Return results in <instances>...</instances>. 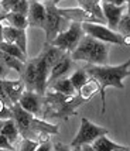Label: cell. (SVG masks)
I'll list each match as a JSON object with an SVG mask.
<instances>
[{
	"mask_svg": "<svg viewBox=\"0 0 130 151\" xmlns=\"http://www.w3.org/2000/svg\"><path fill=\"white\" fill-rule=\"evenodd\" d=\"M84 69L89 78L95 79L99 83V93L102 99V112H105L106 106V89L108 88H116L124 89L123 81L130 76V59L124 61L120 65H91L85 64Z\"/></svg>",
	"mask_w": 130,
	"mask_h": 151,
	"instance_id": "cell-1",
	"label": "cell"
},
{
	"mask_svg": "<svg viewBox=\"0 0 130 151\" xmlns=\"http://www.w3.org/2000/svg\"><path fill=\"white\" fill-rule=\"evenodd\" d=\"M85 102L75 96H65L58 92H54L51 89H47L46 93L41 96V114L40 119L43 120H51V119H59L66 122L72 114L77 113V109H79Z\"/></svg>",
	"mask_w": 130,
	"mask_h": 151,
	"instance_id": "cell-2",
	"label": "cell"
},
{
	"mask_svg": "<svg viewBox=\"0 0 130 151\" xmlns=\"http://www.w3.org/2000/svg\"><path fill=\"white\" fill-rule=\"evenodd\" d=\"M74 62H85L91 65H108L109 45L85 34L77 48L69 54Z\"/></svg>",
	"mask_w": 130,
	"mask_h": 151,
	"instance_id": "cell-3",
	"label": "cell"
},
{
	"mask_svg": "<svg viewBox=\"0 0 130 151\" xmlns=\"http://www.w3.org/2000/svg\"><path fill=\"white\" fill-rule=\"evenodd\" d=\"M82 30L86 35H89L92 38L102 41L105 44H117V45H129L130 37H123L117 31H113L110 28L99 24V23H82Z\"/></svg>",
	"mask_w": 130,
	"mask_h": 151,
	"instance_id": "cell-4",
	"label": "cell"
},
{
	"mask_svg": "<svg viewBox=\"0 0 130 151\" xmlns=\"http://www.w3.org/2000/svg\"><path fill=\"white\" fill-rule=\"evenodd\" d=\"M84 35L85 33L82 30L81 23H72L71 21L68 24V28L65 31H61L50 44L59 48V50H62V51H65L66 54H71L77 48V45L79 44V41L82 40Z\"/></svg>",
	"mask_w": 130,
	"mask_h": 151,
	"instance_id": "cell-5",
	"label": "cell"
},
{
	"mask_svg": "<svg viewBox=\"0 0 130 151\" xmlns=\"http://www.w3.org/2000/svg\"><path fill=\"white\" fill-rule=\"evenodd\" d=\"M109 129L102 127V126H98L95 123H92L89 119L82 117L81 119V126H79V130L77 133V136L74 137L71 143V147H82L85 144H92L98 137L100 136H108Z\"/></svg>",
	"mask_w": 130,
	"mask_h": 151,
	"instance_id": "cell-6",
	"label": "cell"
},
{
	"mask_svg": "<svg viewBox=\"0 0 130 151\" xmlns=\"http://www.w3.org/2000/svg\"><path fill=\"white\" fill-rule=\"evenodd\" d=\"M44 6H46V23H44L43 30L46 31V42L50 44L52 40L62 31L64 26L69 24L71 21H68V20H65L64 17L59 16L58 12H57V6H54L51 3H47Z\"/></svg>",
	"mask_w": 130,
	"mask_h": 151,
	"instance_id": "cell-7",
	"label": "cell"
},
{
	"mask_svg": "<svg viewBox=\"0 0 130 151\" xmlns=\"http://www.w3.org/2000/svg\"><path fill=\"white\" fill-rule=\"evenodd\" d=\"M57 12L61 17H64L68 21L72 23H99L103 24L100 20H98L95 16H92L91 13H88L86 10L81 9V7H69V9H61L57 6Z\"/></svg>",
	"mask_w": 130,
	"mask_h": 151,
	"instance_id": "cell-8",
	"label": "cell"
},
{
	"mask_svg": "<svg viewBox=\"0 0 130 151\" xmlns=\"http://www.w3.org/2000/svg\"><path fill=\"white\" fill-rule=\"evenodd\" d=\"M27 24L28 27L44 28L46 23V6L44 3L37 0H28V13H27Z\"/></svg>",
	"mask_w": 130,
	"mask_h": 151,
	"instance_id": "cell-9",
	"label": "cell"
},
{
	"mask_svg": "<svg viewBox=\"0 0 130 151\" xmlns=\"http://www.w3.org/2000/svg\"><path fill=\"white\" fill-rule=\"evenodd\" d=\"M74 64L75 62L71 59L69 54H66L59 61H57L51 68V71H50V75H48V79H47V88L51 83H54L55 81H58V79L66 78V75L74 69Z\"/></svg>",
	"mask_w": 130,
	"mask_h": 151,
	"instance_id": "cell-10",
	"label": "cell"
},
{
	"mask_svg": "<svg viewBox=\"0 0 130 151\" xmlns=\"http://www.w3.org/2000/svg\"><path fill=\"white\" fill-rule=\"evenodd\" d=\"M3 26V38L4 42H10L17 45L21 50V52L27 54V33L26 30H20V28H14V27L6 26L4 21H1Z\"/></svg>",
	"mask_w": 130,
	"mask_h": 151,
	"instance_id": "cell-11",
	"label": "cell"
},
{
	"mask_svg": "<svg viewBox=\"0 0 130 151\" xmlns=\"http://www.w3.org/2000/svg\"><path fill=\"white\" fill-rule=\"evenodd\" d=\"M26 112L31 113L32 116L38 117L41 114V96L31 91H24L17 102Z\"/></svg>",
	"mask_w": 130,
	"mask_h": 151,
	"instance_id": "cell-12",
	"label": "cell"
},
{
	"mask_svg": "<svg viewBox=\"0 0 130 151\" xmlns=\"http://www.w3.org/2000/svg\"><path fill=\"white\" fill-rule=\"evenodd\" d=\"M126 9H127V6H113V4H109V3L100 1V10H102L105 21L109 26L108 28L116 31L117 23H119V20L122 17V14L126 12Z\"/></svg>",
	"mask_w": 130,
	"mask_h": 151,
	"instance_id": "cell-13",
	"label": "cell"
},
{
	"mask_svg": "<svg viewBox=\"0 0 130 151\" xmlns=\"http://www.w3.org/2000/svg\"><path fill=\"white\" fill-rule=\"evenodd\" d=\"M3 88H4V92H6L9 100L12 102V105L17 103L19 102L21 93L26 91L24 88V83L21 79H3Z\"/></svg>",
	"mask_w": 130,
	"mask_h": 151,
	"instance_id": "cell-14",
	"label": "cell"
},
{
	"mask_svg": "<svg viewBox=\"0 0 130 151\" xmlns=\"http://www.w3.org/2000/svg\"><path fill=\"white\" fill-rule=\"evenodd\" d=\"M1 136H4V137L10 141V144H14L19 141L20 138V134H19V129H17V126L14 123L13 119H7V120H3V127H1V132H0Z\"/></svg>",
	"mask_w": 130,
	"mask_h": 151,
	"instance_id": "cell-15",
	"label": "cell"
},
{
	"mask_svg": "<svg viewBox=\"0 0 130 151\" xmlns=\"http://www.w3.org/2000/svg\"><path fill=\"white\" fill-rule=\"evenodd\" d=\"M96 93H99V83H98L95 79L89 78L84 83V86H82V88L78 91V93H77V95H78L79 98H81L85 103H86V102H89V100H91V99L93 98Z\"/></svg>",
	"mask_w": 130,
	"mask_h": 151,
	"instance_id": "cell-16",
	"label": "cell"
},
{
	"mask_svg": "<svg viewBox=\"0 0 130 151\" xmlns=\"http://www.w3.org/2000/svg\"><path fill=\"white\" fill-rule=\"evenodd\" d=\"M47 89H51L54 92H58L61 95H65V96H75L77 95V91L74 89V86L68 78H61L58 81H55Z\"/></svg>",
	"mask_w": 130,
	"mask_h": 151,
	"instance_id": "cell-17",
	"label": "cell"
},
{
	"mask_svg": "<svg viewBox=\"0 0 130 151\" xmlns=\"http://www.w3.org/2000/svg\"><path fill=\"white\" fill-rule=\"evenodd\" d=\"M91 147L93 148V151H115L119 150V148H123L124 145L112 141L108 136H100L92 143Z\"/></svg>",
	"mask_w": 130,
	"mask_h": 151,
	"instance_id": "cell-18",
	"label": "cell"
},
{
	"mask_svg": "<svg viewBox=\"0 0 130 151\" xmlns=\"http://www.w3.org/2000/svg\"><path fill=\"white\" fill-rule=\"evenodd\" d=\"M4 23L9 27H14V28H20V30H26L28 27L26 16L19 13H13V12L4 13Z\"/></svg>",
	"mask_w": 130,
	"mask_h": 151,
	"instance_id": "cell-19",
	"label": "cell"
},
{
	"mask_svg": "<svg viewBox=\"0 0 130 151\" xmlns=\"http://www.w3.org/2000/svg\"><path fill=\"white\" fill-rule=\"evenodd\" d=\"M0 51H3L4 54H7V55H12V57H14V58H17L19 61H21V62H26L27 59V54L21 52V50H20L17 45H14V44H10V42H0Z\"/></svg>",
	"mask_w": 130,
	"mask_h": 151,
	"instance_id": "cell-20",
	"label": "cell"
},
{
	"mask_svg": "<svg viewBox=\"0 0 130 151\" xmlns=\"http://www.w3.org/2000/svg\"><path fill=\"white\" fill-rule=\"evenodd\" d=\"M0 61L6 65L7 69L17 71L19 73L23 71V65H24V62L19 61L17 58H14V57H12V55H7V54H4L3 51H0Z\"/></svg>",
	"mask_w": 130,
	"mask_h": 151,
	"instance_id": "cell-21",
	"label": "cell"
},
{
	"mask_svg": "<svg viewBox=\"0 0 130 151\" xmlns=\"http://www.w3.org/2000/svg\"><path fill=\"white\" fill-rule=\"evenodd\" d=\"M69 82L72 83V86H74V89L77 91V93H78V91L84 86V83L89 79V76L86 75V72H85L84 69H77L75 72L72 73L71 76H69Z\"/></svg>",
	"mask_w": 130,
	"mask_h": 151,
	"instance_id": "cell-22",
	"label": "cell"
},
{
	"mask_svg": "<svg viewBox=\"0 0 130 151\" xmlns=\"http://www.w3.org/2000/svg\"><path fill=\"white\" fill-rule=\"evenodd\" d=\"M116 31L123 37H130V14L127 12L122 14V17L117 23Z\"/></svg>",
	"mask_w": 130,
	"mask_h": 151,
	"instance_id": "cell-23",
	"label": "cell"
},
{
	"mask_svg": "<svg viewBox=\"0 0 130 151\" xmlns=\"http://www.w3.org/2000/svg\"><path fill=\"white\" fill-rule=\"evenodd\" d=\"M38 145H40L38 143H35V141H32V140L21 137L19 141L14 144V151H34Z\"/></svg>",
	"mask_w": 130,
	"mask_h": 151,
	"instance_id": "cell-24",
	"label": "cell"
},
{
	"mask_svg": "<svg viewBox=\"0 0 130 151\" xmlns=\"http://www.w3.org/2000/svg\"><path fill=\"white\" fill-rule=\"evenodd\" d=\"M21 0H0V6H1V10L3 13H9L13 10V7L16 4H19Z\"/></svg>",
	"mask_w": 130,
	"mask_h": 151,
	"instance_id": "cell-25",
	"label": "cell"
},
{
	"mask_svg": "<svg viewBox=\"0 0 130 151\" xmlns=\"http://www.w3.org/2000/svg\"><path fill=\"white\" fill-rule=\"evenodd\" d=\"M7 119H12V112L6 106V103L0 99V120H7Z\"/></svg>",
	"mask_w": 130,
	"mask_h": 151,
	"instance_id": "cell-26",
	"label": "cell"
},
{
	"mask_svg": "<svg viewBox=\"0 0 130 151\" xmlns=\"http://www.w3.org/2000/svg\"><path fill=\"white\" fill-rule=\"evenodd\" d=\"M0 148L1 150H9V151H14L13 144H10V141L7 140L4 136L0 134Z\"/></svg>",
	"mask_w": 130,
	"mask_h": 151,
	"instance_id": "cell-27",
	"label": "cell"
},
{
	"mask_svg": "<svg viewBox=\"0 0 130 151\" xmlns=\"http://www.w3.org/2000/svg\"><path fill=\"white\" fill-rule=\"evenodd\" d=\"M103 3H109L113 6H127L129 0H102Z\"/></svg>",
	"mask_w": 130,
	"mask_h": 151,
	"instance_id": "cell-28",
	"label": "cell"
},
{
	"mask_svg": "<svg viewBox=\"0 0 130 151\" xmlns=\"http://www.w3.org/2000/svg\"><path fill=\"white\" fill-rule=\"evenodd\" d=\"M52 151H71V148L62 143H55L52 144Z\"/></svg>",
	"mask_w": 130,
	"mask_h": 151,
	"instance_id": "cell-29",
	"label": "cell"
},
{
	"mask_svg": "<svg viewBox=\"0 0 130 151\" xmlns=\"http://www.w3.org/2000/svg\"><path fill=\"white\" fill-rule=\"evenodd\" d=\"M34 151H52V144H51V141L40 144L38 147H37V148H35Z\"/></svg>",
	"mask_w": 130,
	"mask_h": 151,
	"instance_id": "cell-30",
	"label": "cell"
},
{
	"mask_svg": "<svg viewBox=\"0 0 130 151\" xmlns=\"http://www.w3.org/2000/svg\"><path fill=\"white\" fill-rule=\"evenodd\" d=\"M7 71H9V69L6 68V65H4V64L0 61V79H6Z\"/></svg>",
	"mask_w": 130,
	"mask_h": 151,
	"instance_id": "cell-31",
	"label": "cell"
},
{
	"mask_svg": "<svg viewBox=\"0 0 130 151\" xmlns=\"http://www.w3.org/2000/svg\"><path fill=\"white\" fill-rule=\"evenodd\" d=\"M37 1H41V3H51V4H54V6H57L59 1H62V0H37Z\"/></svg>",
	"mask_w": 130,
	"mask_h": 151,
	"instance_id": "cell-32",
	"label": "cell"
},
{
	"mask_svg": "<svg viewBox=\"0 0 130 151\" xmlns=\"http://www.w3.org/2000/svg\"><path fill=\"white\" fill-rule=\"evenodd\" d=\"M81 151H93V148L91 147V144H85L81 147Z\"/></svg>",
	"mask_w": 130,
	"mask_h": 151,
	"instance_id": "cell-33",
	"label": "cell"
},
{
	"mask_svg": "<svg viewBox=\"0 0 130 151\" xmlns=\"http://www.w3.org/2000/svg\"><path fill=\"white\" fill-rule=\"evenodd\" d=\"M4 38H3V26H1V23H0V42H3Z\"/></svg>",
	"mask_w": 130,
	"mask_h": 151,
	"instance_id": "cell-34",
	"label": "cell"
},
{
	"mask_svg": "<svg viewBox=\"0 0 130 151\" xmlns=\"http://www.w3.org/2000/svg\"><path fill=\"white\" fill-rule=\"evenodd\" d=\"M115 151H130V148L127 147V145H124L123 148H119V150H115Z\"/></svg>",
	"mask_w": 130,
	"mask_h": 151,
	"instance_id": "cell-35",
	"label": "cell"
},
{
	"mask_svg": "<svg viewBox=\"0 0 130 151\" xmlns=\"http://www.w3.org/2000/svg\"><path fill=\"white\" fill-rule=\"evenodd\" d=\"M3 20H4V13H1V14H0V23H1Z\"/></svg>",
	"mask_w": 130,
	"mask_h": 151,
	"instance_id": "cell-36",
	"label": "cell"
},
{
	"mask_svg": "<svg viewBox=\"0 0 130 151\" xmlns=\"http://www.w3.org/2000/svg\"><path fill=\"white\" fill-rule=\"evenodd\" d=\"M1 127H3V120H0V132H1Z\"/></svg>",
	"mask_w": 130,
	"mask_h": 151,
	"instance_id": "cell-37",
	"label": "cell"
},
{
	"mask_svg": "<svg viewBox=\"0 0 130 151\" xmlns=\"http://www.w3.org/2000/svg\"><path fill=\"white\" fill-rule=\"evenodd\" d=\"M74 151H81V147H75V148H74Z\"/></svg>",
	"mask_w": 130,
	"mask_h": 151,
	"instance_id": "cell-38",
	"label": "cell"
},
{
	"mask_svg": "<svg viewBox=\"0 0 130 151\" xmlns=\"http://www.w3.org/2000/svg\"><path fill=\"white\" fill-rule=\"evenodd\" d=\"M1 13H3V10H1V6H0V14H1Z\"/></svg>",
	"mask_w": 130,
	"mask_h": 151,
	"instance_id": "cell-39",
	"label": "cell"
},
{
	"mask_svg": "<svg viewBox=\"0 0 130 151\" xmlns=\"http://www.w3.org/2000/svg\"><path fill=\"white\" fill-rule=\"evenodd\" d=\"M0 151H9V150H1V148H0Z\"/></svg>",
	"mask_w": 130,
	"mask_h": 151,
	"instance_id": "cell-40",
	"label": "cell"
}]
</instances>
